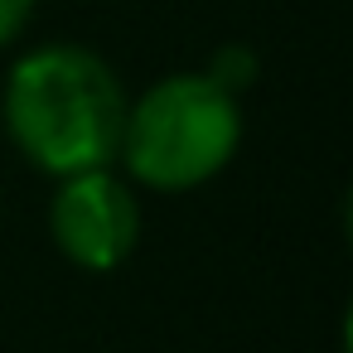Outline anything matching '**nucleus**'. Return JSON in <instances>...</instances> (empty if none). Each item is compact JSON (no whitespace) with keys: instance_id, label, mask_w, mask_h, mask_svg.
<instances>
[{"instance_id":"nucleus-1","label":"nucleus","mask_w":353,"mask_h":353,"mask_svg":"<svg viewBox=\"0 0 353 353\" xmlns=\"http://www.w3.org/2000/svg\"><path fill=\"white\" fill-rule=\"evenodd\" d=\"M126 88L112 63L83 44H44L10 68L6 131L44 174L107 170L121 150Z\"/></svg>"},{"instance_id":"nucleus-5","label":"nucleus","mask_w":353,"mask_h":353,"mask_svg":"<svg viewBox=\"0 0 353 353\" xmlns=\"http://www.w3.org/2000/svg\"><path fill=\"white\" fill-rule=\"evenodd\" d=\"M30 20H34V0H0V49L15 44Z\"/></svg>"},{"instance_id":"nucleus-4","label":"nucleus","mask_w":353,"mask_h":353,"mask_svg":"<svg viewBox=\"0 0 353 353\" xmlns=\"http://www.w3.org/2000/svg\"><path fill=\"white\" fill-rule=\"evenodd\" d=\"M256 73H261V63H256V54L247 49V44H228V49H218L213 54V63H208V83H218L223 92H247L252 83H256Z\"/></svg>"},{"instance_id":"nucleus-3","label":"nucleus","mask_w":353,"mask_h":353,"mask_svg":"<svg viewBox=\"0 0 353 353\" xmlns=\"http://www.w3.org/2000/svg\"><path fill=\"white\" fill-rule=\"evenodd\" d=\"M49 228L59 252L73 266L112 271L136 252L141 208H136V194L112 170H83V174H63L49 208Z\"/></svg>"},{"instance_id":"nucleus-2","label":"nucleus","mask_w":353,"mask_h":353,"mask_svg":"<svg viewBox=\"0 0 353 353\" xmlns=\"http://www.w3.org/2000/svg\"><path fill=\"white\" fill-rule=\"evenodd\" d=\"M237 141H242L237 97L208 83L203 73H174L126 107L117 155L141 184L179 194L213 179L237 155Z\"/></svg>"}]
</instances>
